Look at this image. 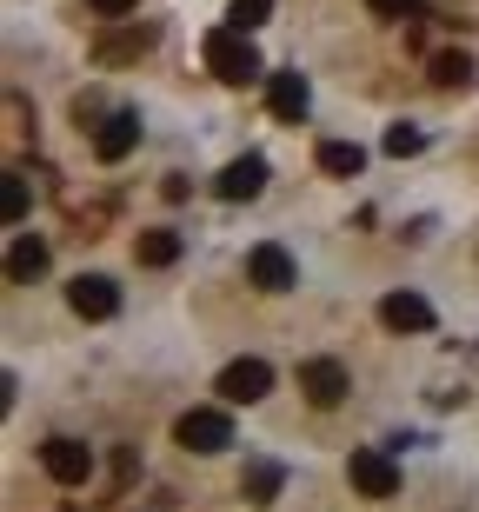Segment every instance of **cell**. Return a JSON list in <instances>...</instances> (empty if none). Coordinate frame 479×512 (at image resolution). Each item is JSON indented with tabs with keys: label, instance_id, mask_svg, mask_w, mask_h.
Returning a JSON list of instances; mask_svg holds the SVG:
<instances>
[{
	"label": "cell",
	"instance_id": "1",
	"mask_svg": "<svg viewBox=\"0 0 479 512\" xmlns=\"http://www.w3.org/2000/svg\"><path fill=\"white\" fill-rule=\"evenodd\" d=\"M200 54H207V74L227 80V87H247V80L267 74L260 54H253V34H240V27H213V34L200 40Z\"/></svg>",
	"mask_w": 479,
	"mask_h": 512
},
{
	"label": "cell",
	"instance_id": "2",
	"mask_svg": "<svg viewBox=\"0 0 479 512\" xmlns=\"http://www.w3.org/2000/svg\"><path fill=\"white\" fill-rule=\"evenodd\" d=\"M173 439L187 446V453H227L233 446V419L220 406H193V413L173 419Z\"/></svg>",
	"mask_w": 479,
	"mask_h": 512
},
{
	"label": "cell",
	"instance_id": "3",
	"mask_svg": "<svg viewBox=\"0 0 479 512\" xmlns=\"http://www.w3.org/2000/svg\"><path fill=\"white\" fill-rule=\"evenodd\" d=\"M40 466H47L54 486H87V473H94V446H87V439L54 433L47 446H40Z\"/></svg>",
	"mask_w": 479,
	"mask_h": 512
},
{
	"label": "cell",
	"instance_id": "4",
	"mask_svg": "<svg viewBox=\"0 0 479 512\" xmlns=\"http://www.w3.org/2000/svg\"><path fill=\"white\" fill-rule=\"evenodd\" d=\"M346 479H353V493H366V499H393L400 493V466H393L380 446H360V453L346 459Z\"/></svg>",
	"mask_w": 479,
	"mask_h": 512
},
{
	"label": "cell",
	"instance_id": "5",
	"mask_svg": "<svg viewBox=\"0 0 479 512\" xmlns=\"http://www.w3.org/2000/svg\"><path fill=\"white\" fill-rule=\"evenodd\" d=\"M213 393L227 399V406H253V399L273 393V366L267 360H233L220 380H213Z\"/></svg>",
	"mask_w": 479,
	"mask_h": 512
},
{
	"label": "cell",
	"instance_id": "6",
	"mask_svg": "<svg viewBox=\"0 0 479 512\" xmlns=\"http://www.w3.org/2000/svg\"><path fill=\"white\" fill-rule=\"evenodd\" d=\"M67 306H74L80 320H114L120 313V286L107 280V273H80V280H67Z\"/></svg>",
	"mask_w": 479,
	"mask_h": 512
},
{
	"label": "cell",
	"instance_id": "7",
	"mask_svg": "<svg viewBox=\"0 0 479 512\" xmlns=\"http://www.w3.org/2000/svg\"><path fill=\"white\" fill-rule=\"evenodd\" d=\"M213 193H220V200H233V207H240V200H260V193H267V160H260V153L227 160V167H220V180H213Z\"/></svg>",
	"mask_w": 479,
	"mask_h": 512
},
{
	"label": "cell",
	"instance_id": "8",
	"mask_svg": "<svg viewBox=\"0 0 479 512\" xmlns=\"http://www.w3.org/2000/svg\"><path fill=\"white\" fill-rule=\"evenodd\" d=\"M247 280L260 286V293H293V280H300V266H293V253L287 247H253L247 253Z\"/></svg>",
	"mask_w": 479,
	"mask_h": 512
},
{
	"label": "cell",
	"instance_id": "9",
	"mask_svg": "<svg viewBox=\"0 0 479 512\" xmlns=\"http://www.w3.org/2000/svg\"><path fill=\"white\" fill-rule=\"evenodd\" d=\"M300 393H307L313 406H340V399L353 393V380H346L340 360H307L300 366Z\"/></svg>",
	"mask_w": 479,
	"mask_h": 512
},
{
	"label": "cell",
	"instance_id": "10",
	"mask_svg": "<svg viewBox=\"0 0 479 512\" xmlns=\"http://www.w3.org/2000/svg\"><path fill=\"white\" fill-rule=\"evenodd\" d=\"M140 147V114L134 107H120V114H107L100 120V133H94V153L114 167V160H127V153Z\"/></svg>",
	"mask_w": 479,
	"mask_h": 512
},
{
	"label": "cell",
	"instance_id": "11",
	"mask_svg": "<svg viewBox=\"0 0 479 512\" xmlns=\"http://www.w3.org/2000/svg\"><path fill=\"white\" fill-rule=\"evenodd\" d=\"M267 107L287 120V127H300V120H307V107H313L307 74H267Z\"/></svg>",
	"mask_w": 479,
	"mask_h": 512
},
{
	"label": "cell",
	"instance_id": "12",
	"mask_svg": "<svg viewBox=\"0 0 479 512\" xmlns=\"http://www.w3.org/2000/svg\"><path fill=\"white\" fill-rule=\"evenodd\" d=\"M380 320L393 326V333H433V306H426L420 293H386Z\"/></svg>",
	"mask_w": 479,
	"mask_h": 512
},
{
	"label": "cell",
	"instance_id": "13",
	"mask_svg": "<svg viewBox=\"0 0 479 512\" xmlns=\"http://www.w3.org/2000/svg\"><path fill=\"white\" fill-rule=\"evenodd\" d=\"M40 273H47V240L20 233V240H14V253H7V280H14V286H27V280H40Z\"/></svg>",
	"mask_w": 479,
	"mask_h": 512
},
{
	"label": "cell",
	"instance_id": "14",
	"mask_svg": "<svg viewBox=\"0 0 479 512\" xmlns=\"http://www.w3.org/2000/svg\"><path fill=\"white\" fill-rule=\"evenodd\" d=\"M154 40H160V27H154V20H134V27H127V34L100 40V60H107V67H114V60H134V54H147V47H154Z\"/></svg>",
	"mask_w": 479,
	"mask_h": 512
},
{
	"label": "cell",
	"instance_id": "15",
	"mask_svg": "<svg viewBox=\"0 0 479 512\" xmlns=\"http://www.w3.org/2000/svg\"><path fill=\"white\" fill-rule=\"evenodd\" d=\"M360 167H366L360 140H326L320 147V173H333V180H360Z\"/></svg>",
	"mask_w": 479,
	"mask_h": 512
},
{
	"label": "cell",
	"instance_id": "16",
	"mask_svg": "<svg viewBox=\"0 0 479 512\" xmlns=\"http://www.w3.org/2000/svg\"><path fill=\"white\" fill-rule=\"evenodd\" d=\"M134 260L140 266H173V260H180V233H173V227L140 233V240H134Z\"/></svg>",
	"mask_w": 479,
	"mask_h": 512
},
{
	"label": "cell",
	"instance_id": "17",
	"mask_svg": "<svg viewBox=\"0 0 479 512\" xmlns=\"http://www.w3.org/2000/svg\"><path fill=\"white\" fill-rule=\"evenodd\" d=\"M280 466H247V479H240V493L253 499V506H273V493H280Z\"/></svg>",
	"mask_w": 479,
	"mask_h": 512
},
{
	"label": "cell",
	"instance_id": "18",
	"mask_svg": "<svg viewBox=\"0 0 479 512\" xmlns=\"http://www.w3.org/2000/svg\"><path fill=\"white\" fill-rule=\"evenodd\" d=\"M433 80H440V87H473V60L466 54H433Z\"/></svg>",
	"mask_w": 479,
	"mask_h": 512
},
{
	"label": "cell",
	"instance_id": "19",
	"mask_svg": "<svg viewBox=\"0 0 479 512\" xmlns=\"http://www.w3.org/2000/svg\"><path fill=\"white\" fill-rule=\"evenodd\" d=\"M267 14H273V0H233V7H227V27H240V34H253V27H260Z\"/></svg>",
	"mask_w": 479,
	"mask_h": 512
},
{
	"label": "cell",
	"instance_id": "20",
	"mask_svg": "<svg viewBox=\"0 0 479 512\" xmlns=\"http://www.w3.org/2000/svg\"><path fill=\"white\" fill-rule=\"evenodd\" d=\"M420 147H426L420 127H406V120H400V127H386V153H393V160H406V153H420Z\"/></svg>",
	"mask_w": 479,
	"mask_h": 512
},
{
	"label": "cell",
	"instance_id": "21",
	"mask_svg": "<svg viewBox=\"0 0 479 512\" xmlns=\"http://www.w3.org/2000/svg\"><path fill=\"white\" fill-rule=\"evenodd\" d=\"M20 213H27V180L7 173V187H0V220H20Z\"/></svg>",
	"mask_w": 479,
	"mask_h": 512
},
{
	"label": "cell",
	"instance_id": "22",
	"mask_svg": "<svg viewBox=\"0 0 479 512\" xmlns=\"http://www.w3.org/2000/svg\"><path fill=\"white\" fill-rule=\"evenodd\" d=\"M87 7H94V14H107V20H120V14H134L140 0H87Z\"/></svg>",
	"mask_w": 479,
	"mask_h": 512
},
{
	"label": "cell",
	"instance_id": "23",
	"mask_svg": "<svg viewBox=\"0 0 479 512\" xmlns=\"http://www.w3.org/2000/svg\"><path fill=\"white\" fill-rule=\"evenodd\" d=\"M420 0H373V14H386V20H400V14H413Z\"/></svg>",
	"mask_w": 479,
	"mask_h": 512
}]
</instances>
